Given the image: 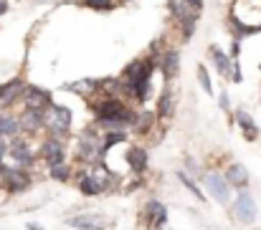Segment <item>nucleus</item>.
<instances>
[{
    "label": "nucleus",
    "instance_id": "1",
    "mask_svg": "<svg viewBox=\"0 0 261 230\" xmlns=\"http://www.w3.org/2000/svg\"><path fill=\"white\" fill-rule=\"evenodd\" d=\"M150 71L152 66L147 61H132L127 69H124V81L129 83V89L135 91V96L140 101L147 99V91H150Z\"/></svg>",
    "mask_w": 261,
    "mask_h": 230
},
{
    "label": "nucleus",
    "instance_id": "2",
    "mask_svg": "<svg viewBox=\"0 0 261 230\" xmlns=\"http://www.w3.org/2000/svg\"><path fill=\"white\" fill-rule=\"evenodd\" d=\"M96 117H99L101 124H127V122H132V114L114 96H109V99L96 104Z\"/></svg>",
    "mask_w": 261,
    "mask_h": 230
},
{
    "label": "nucleus",
    "instance_id": "3",
    "mask_svg": "<svg viewBox=\"0 0 261 230\" xmlns=\"http://www.w3.org/2000/svg\"><path fill=\"white\" fill-rule=\"evenodd\" d=\"M46 127L51 132V137H66L71 129V111L66 106H51L48 117H46Z\"/></svg>",
    "mask_w": 261,
    "mask_h": 230
},
{
    "label": "nucleus",
    "instance_id": "4",
    "mask_svg": "<svg viewBox=\"0 0 261 230\" xmlns=\"http://www.w3.org/2000/svg\"><path fill=\"white\" fill-rule=\"evenodd\" d=\"M203 185H205L208 195H211V197H216L221 205H226V203H228V197H231V185L226 182V177H223V175H218V172H208V175L203 177Z\"/></svg>",
    "mask_w": 261,
    "mask_h": 230
},
{
    "label": "nucleus",
    "instance_id": "5",
    "mask_svg": "<svg viewBox=\"0 0 261 230\" xmlns=\"http://www.w3.org/2000/svg\"><path fill=\"white\" fill-rule=\"evenodd\" d=\"M5 152L10 154V159H13V164L15 167H28V164H33V150L28 147V142L25 139H20V137H15L10 145H8V150Z\"/></svg>",
    "mask_w": 261,
    "mask_h": 230
},
{
    "label": "nucleus",
    "instance_id": "6",
    "mask_svg": "<svg viewBox=\"0 0 261 230\" xmlns=\"http://www.w3.org/2000/svg\"><path fill=\"white\" fill-rule=\"evenodd\" d=\"M101 154H104V145L99 137H91V134L79 137V157L84 162H99Z\"/></svg>",
    "mask_w": 261,
    "mask_h": 230
},
{
    "label": "nucleus",
    "instance_id": "7",
    "mask_svg": "<svg viewBox=\"0 0 261 230\" xmlns=\"http://www.w3.org/2000/svg\"><path fill=\"white\" fill-rule=\"evenodd\" d=\"M233 213H236V218L241 223H254V218H256V203H254V197L249 192H239L236 205H233Z\"/></svg>",
    "mask_w": 261,
    "mask_h": 230
},
{
    "label": "nucleus",
    "instance_id": "8",
    "mask_svg": "<svg viewBox=\"0 0 261 230\" xmlns=\"http://www.w3.org/2000/svg\"><path fill=\"white\" fill-rule=\"evenodd\" d=\"M18 124H20V129H23V132L36 134L38 129H43V127H46V114H43L41 109H25V111H23V117L18 119Z\"/></svg>",
    "mask_w": 261,
    "mask_h": 230
},
{
    "label": "nucleus",
    "instance_id": "9",
    "mask_svg": "<svg viewBox=\"0 0 261 230\" xmlns=\"http://www.w3.org/2000/svg\"><path fill=\"white\" fill-rule=\"evenodd\" d=\"M0 175H3V180H5V185H8V190H13V192H18V190H23V187H28V182H31V177L23 172V167H5V169H0Z\"/></svg>",
    "mask_w": 261,
    "mask_h": 230
},
{
    "label": "nucleus",
    "instance_id": "10",
    "mask_svg": "<svg viewBox=\"0 0 261 230\" xmlns=\"http://www.w3.org/2000/svg\"><path fill=\"white\" fill-rule=\"evenodd\" d=\"M41 157L48 162V164H59L64 162V142L59 137H48L41 147Z\"/></svg>",
    "mask_w": 261,
    "mask_h": 230
},
{
    "label": "nucleus",
    "instance_id": "11",
    "mask_svg": "<svg viewBox=\"0 0 261 230\" xmlns=\"http://www.w3.org/2000/svg\"><path fill=\"white\" fill-rule=\"evenodd\" d=\"M23 101H25V109H46V106H51V99H48V94L46 91H41V89H25L23 91Z\"/></svg>",
    "mask_w": 261,
    "mask_h": 230
},
{
    "label": "nucleus",
    "instance_id": "12",
    "mask_svg": "<svg viewBox=\"0 0 261 230\" xmlns=\"http://www.w3.org/2000/svg\"><path fill=\"white\" fill-rule=\"evenodd\" d=\"M223 177H226V182H228L231 187H236V190H244V187L249 185V172H246V167H244V164H239V162H236V164H231V167L226 169V175H223Z\"/></svg>",
    "mask_w": 261,
    "mask_h": 230
},
{
    "label": "nucleus",
    "instance_id": "13",
    "mask_svg": "<svg viewBox=\"0 0 261 230\" xmlns=\"http://www.w3.org/2000/svg\"><path fill=\"white\" fill-rule=\"evenodd\" d=\"M71 228H79V230H104L107 228V220L101 215H76L69 220Z\"/></svg>",
    "mask_w": 261,
    "mask_h": 230
},
{
    "label": "nucleus",
    "instance_id": "14",
    "mask_svg": "<svg viewBox=\"0 0 261 230\" xmlns=\"http://www.w3.org/2000/svg\"><path fill=\"white\" fill-rule=\"evenodd\" d=\"M147 215H150V225H152V228H163V225H165L168 213H165V205H163V203L150 200V203H147Z\"/></svg>",
    "mask_w": 261,
    "mask_h": 230
},
{
    "label": "nucleus",
    "instance_id": "15",
    "mask_svg": "<svg viewBox=\"0 0 261 230\" xmlns=\"http://www.w3.org/2000/svg\"><path fill=\"white\" fill-rule=\"evenodd\" d=\"M173 114H175V96L170 89H165L163 96H160V101H158V117L160 119H170Z\"/></svg>",
    "mask_w": 261,
    "mask_h": 230
},
{
    "label": "nucleus",
    "instance_id": "16",
    "mask_svg": "<svg viewBox=\"0 0 261 230\" xmlns=\"http://www.w3.org/2000/svg\"><path fill=\"white\" fill-rule=\"evenodd\" d=\"M211 61L216 64V69H218V74L226 78H231V61H228V56L221 51V48H211Z\"/></svg>",
    "mask_w": 261,
    "mask_h": 230
},
{
    "label": "nucleus",
    "instance_id": "17",
    "mask_svg": "<svg viewBox=\"0 0 261 230\" xmlns=\"http://www.w3.org/2000/svg\"><path fill=\"white\" fill-rule=\"evenodd\" d=\"M236 122H239V127L244 129V137L246 139H256L259 137V129H256V124H254V119L246 114V111H236Z\"/></svg>",
    "mask_w": 261,
    "mask_h": 230
},
{
    "label": "nucleus",
    "instance_id": "18",
    "mask_svg": "<svg viewBox=\"0 0 261 230\" xmlns=\"http://www.w3.org/2000/svg\"><path fill=\"white\" fill-rule=\"evenodd\" d=\"M23 94V83L15 78V81H8L5 86H0V104L5 106V104H10L15 96H20Z\"/></svg>",
    "mask_w": 261,
    "mask_h": 230
},
{
    "label": "nucleus",
    "instance_id": "19",
    "mask_svg": "<svg viewBox=\"0 0 261 230\" xmlns=\"http://www.w3.org/2000/svg\"><path fill=\"white\" fill-rule=\"evenodd\" d=\"M127 162H129V167H132L135 172H142V169L147 167V152H145L142 147H132L129 154H127Z\"/></svg>",
    "mask_w": 261,
    "mask_h": 230
},
{
    "label": "nucleus",
    "instance_id": "20",
    "mask_svg": "<svg viewBox=\"0 0 261 230\" xmlns=\"http://www.w3.org/2000/svg\"><path fill=\"white\" fill-rule=\"evenodd\" d=\"M177 69H180V53L177 51H168L163 56V74L168 78H173L177 74Z\"/></svg>",
    "mask_w": 261,
    "mask_h": 230
},
{
    "label": "nucleus",
    "instance_id": "21",
    "mask_svg": "<svg viewBox=\"0 0 261 230\" xmlns=\"http://www.w3.org/2000/svg\"><path fill=\"white\" fill-rule=\"evenodd\" d=\"M20 132V124H18V119L15 117H0V139L3 137H15Z\"/></svg>",
    "mask_w": 261,
    "mask_h": 230
},
{
    "label": "nucleus",
    "instance_id": "22",
    "mask_svg": "<svg viewBox=\"0 0 261 230\" xmlns=\"http://www.w3.org/2000/svg\"><path fill=\"white\" fill-rule=\"evenodd\" d=\"M91 177H94V182L99 185V190H104V187H109V185L114 182V177H112V172H109V169H104V167H94V172H91Z\"/></svg>",
    "mask_w": 261,
    "mask_h": 230
},
{
    "label": "nucleus",
    "instance_id": "23",
    "mask_svg": "<svg viewBox=\"0 0 261 230\" xmlns=\"http://www.w3.org/2000/svg\"><path fill=\"white\" fill-rule=\"evenodd\" d=\"M96 86H99V83H96L94 78H87V81H76V83H66V89H69V91H76V94H84V96H87L89 91H94Z\"/></svg>",
    "mask_w": 261,
    "mask_h": 230
},
{
    "label": "nucleus",
    "instance_id": "24",
    "mask_svg": "<svg viewBox=\"0 0 261 230\" xmlns=\"http://www.w3.org/2000/svg\"><path fill=\"white\" fill-rule=\"evenodd\" d=\"M79 187H82V192H84V195H96V192H101L91 175H82V177H79Z\"/></svg>",
    "mask_w": 261,
    "mask_h": 230
},
{
    "label": "nucleus",
    "instance_id": "25",
    "mask_svg": "<svg viewBox=\"0 0 261 230\" xmlns=\"http://www.w3.org/2000/svg\"><path fill=\"white\" fill-rule=\"evenodd\" d=\"M177 177H180V182H182V185H185V187H188V190L198 197V200H205V197H203V192H200V187H198V185H195V182L185 175V172H177Z\"/></svg>",
    "mask_w": 261,
    "mask_h": 230
},
{
    "label": "nucleus",
    "instance_id": "26",
    "mask_svg": "<svg viewBox=\"0 0 261 230\" xmlns=\"http://www.w3.org/2000/svg\"><path fill=\"white\" fill-rule=\"evenodd\" d=\"M51 177H56V180H69V167H66L64 162L51 164Z\"/></svg>",
    "mask_w": 261,
    "mask_h": 230
},
{
    "label": "nucleus",
    "instance_id": "27",
    "mask_svg": "<svg viewBox=\"0 0 261 230\" xmlns=\"http://www.w3.org/2000/svg\"><path fill=\"white\" fill-rule=\"evenodd\" d=\"M119 142H124V134H122V132H112V134H107V139H101V145H104V152H107L112 145H119Z\"/></svg>",
    "mask_w": 261,
    "mask_h": 230
},
{
    "label": "nucleus",
    "instance_id": "28",
    "mask_svg": "<svg viewBox=\"0 0 261 230\" xmlns=\"http://www.w3.org/2000/svg\"><path fill=\"white\" fill-rule=\"evenodd\" d=\"M198 76H200V86L208 91V94H213V86H211V76H208V71H205V66H198Z\"/></svg>",
    "mask_w": 261,
    "mask_h": 230
},
{
    "label": "nucleus",
    "instance_id": "29",
    "mask_svg": "<svg viewBox=\"0 0 261 230\" xmlns=\"http://www.w3.org/2000/svg\"><path fill=\"white\" fill-rule=\"evenodd\" d=\"M84 3H87L89 8H99V10H109L114 5L112 0H84Z\"/></svg>",
    "mask_w": 261,
    "mask_h": 230
},
{
    "label": "nucleus",
    "instance_id": "30",
    "mask_svg": "<svg viewBox=\"0 0 261 230\" xmlns=\"http://www.w3.org/2000/svg\"><path fill=\"white\" fill-rule=\"evenodd\" d=\"M5 8H8V0H0V15L5 13Z\"/></svg>",
    "mask_w": 261,
    "mask_h": 230
}]
</instances>
